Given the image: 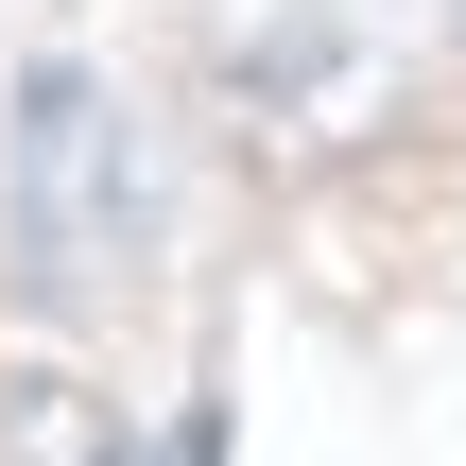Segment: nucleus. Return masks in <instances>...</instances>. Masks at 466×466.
Masks as SVG:
<instances>
[{
    "label": "nucleus",
    "instance_id": "f257e3e1",
    "mask_svg": "<svg viewBox=\"0 0 466 466\" xmlns=\"http://www.w3.org/2000/svg\"><path fill=\"white\" fill-rule=\"evenodd\" d=\"M156 242H173V173H156L138 104L104 69H35L17 86V277L104 329L156 277Z\"/></svg>",
    "mask_w": 466,
    "mask_h": 466
},
{
    "label": "nucleus",
    "instance_id": "f03ea898",
    "mask_svg": "<svg viewBox=\"0 0 466 466\" xmlns=\"http://www.w3.org/2000/svg\"><path fill=\"white\" fill-rule=\"evenodd\" d=\"M225 86L277 156H363L415 104V0H259L225 35Z\"/></svg>",
    "mask_w": 466,
    "mask_h": 466
}]
</instances>
